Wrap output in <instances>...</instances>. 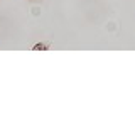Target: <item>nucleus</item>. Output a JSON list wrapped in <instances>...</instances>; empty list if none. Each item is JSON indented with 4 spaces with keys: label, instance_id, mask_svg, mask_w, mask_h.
Wrapping results in <instances>:
<instances>
[{
    "label": "nucleus",
    "instance_id": "f257e3e1",
    "mask_svg": "<svg viewBox=\"0 0 135 135\" xmlns=\"http://www.w3.org/2000/svg\"><path fill=\"white\" fill-rule=\"evenodd\" d=\"M34 49H46V46L44 44H36V46H34Z\"/></svg>",
    "mask_w": 135,
    "mask_h": 135
}]
</instances>
